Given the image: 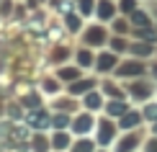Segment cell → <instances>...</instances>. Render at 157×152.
<instances>
[{"instance_id": "1f68e13d", "label": "cell", "mask_w": 157, "mask_h": 152, "mask_svg": "<svg viewBox=\"0 0 157 152\" xmlns=\"http://www.w3.org/2000/svg\"><path fill=\"white\" fill-rule=\"evenodd\" d=\"M149 152H157V142H155V144H149Z\"/></svg>"}, {"instance_id": "9a60e30c", "label": "cell", "mask_w": 157, "mask_h": 152, "mask_svg": "<svg viewBox=\"0 0 157 152\" xmlns=\"http://www.w3.org/2000/svg\"><path fill=\"white\" fill-rule=\"evenodd\" d=\"M64 29H67L70 34H77V31H80V16H77V13H67V16H64Z\"/></svg>"}, {"instance_id": "7c38bea8", "label": "cell", "mask_w": 157, "mask_h": 152, "mask_svg": "<svg viewBox=\"0 0 157 152\" xmlns=\"http://www.w3.org/2000/svg\"><path fill=\"white\" fill-rule=\"evenodd\" d=\"M95 10H98V16H101V21H108V18H113V13H116V5L111 3V0H101Z\"/></svg>"}, {"instance_id": "7402d4cb", "label": "cell", "mask_w": 157, "mask_h": 152, "mask_svg": "<svg viewBox=\"0 0 157 152\" xmlns=\"http://www.w3.org/2000/svg\"><path fill=\"white\" fill-rule=\"evenodd\" d=\"M136 121H139V114H124V119H121V129H132Z\"/></svg>"}, {"instance_id": "484cf974", "label": "cell", "mask_w": 157, "mask_h": 152, "mask_svg": "<svg viewBox=\"0 0 157 152\" xmlns=\"http://www.w3.org/2000/svg\"><path fill=\"white\" fill-rule=\"evenodd\" d=\"M134 8H136V0H121V10L134 13Z\"/></svg>"}, {"instance_id": "83f0119b", "label": "cell", "mask_w": 157, "mask_h": 152, "mask_svg": "<svg viewBox=\"0 0 157 152\" xmlns=\"http://www.w3.org/2000/svg\"><path fill=\"white\" fill-rule=\"evenodd\" d=\"M147 88H149V85H142V83H136V85H134V95H147V93H149Z\"/></svg>"}, {"instance_id": "9c48e42d", "label": "cell", "mask_w": 157, "mask_h": 152, "mask_svg": "<svg viewBox=\"0 0 157 152\" xmlns=\"http://www.w3.org/2000/svg\"><path fill=\"white\" fill-rule=\"evenodd\" d=\"M59 88H62L59 77H44V80H41V93L44 95H57V93H59Z\"/></svg>"}, {"instance_id": "5bb4252c", "label": "cell", "mask_w": 157, "mask_h": 152, "mask_svg": "<svg viewBox=\"0 0 157 152\" xmlns=\"http://www.w3.org/2000/svg\"><path fill=\"white\" fill-rule=\"evenodd\" d=\"M23 139H31V129H26V127H10V142H23Z\"/></svg>"}, {"instance_id": "6da1fadb", "label": "cell", "mask_w": 157, "mask_h": 152, "mask_svg": "<svg viewBox=\"0 0 157 152\" xmlns=\"http://www.w3.org/2000/svg\"><path fill=\"white\" fill-rule=\"evenodd\" d=\"M26 127L34 129V131H47L52 127V114L47 108H29V114H26Z\"/></svg>"}, {"instance_id": "52a82bcc", "label": "cell", "mask_w": 157, "mask_h": 152, "mask_svg": "<svg viewBox=\"0 0 157 152\" xmlns=\"http://www.w3.org/2000/svg\"><path fill=\"white\" fill-rule=\"evenodd\" d=\"M101 131H98V142L101 144H111V139L116 137V129H113V124L111 121H101V127H98Z\"/></svg>"}, {"instance_id": "8992f818", "label": "cell", "mask_w": 157, "mask_h": 152, "mask_svg": "<svg viewBox=\"0 0 157 152\" xmlns=\"http://www.w3.org/2000/svg\"><path fill=\"white\" fill-rule=\"evenodd\" d=\"M80 64H75V67H70V64H62L59 70H57V77H59V80H70V83H75L77 77H80Z\"/></svg>"}, {"instance_id": "d6986e66", "label": "cell", "mask_w": 157, "mask_h": 152, "mask_svg": "<svg viewBox=\"0 0 157 152\" xmlns=\"http://www.w3.org/2000/svg\"><path fill=\"white\" fill-rule=\"evenodd\" d=\"M64 127H70V119L64 114H52V129L54 131H62Z\"/></svg>"}, {"instance_id": "d4e9b609", "label": "cell", "mask_w": 157, "mask_h": 152, "mask_svg": "<svg viewBox=\"0 0 157 152\" xmlns=\"http://www.w3.org/2000/svg\"><path fill=\"white\" fill-rule=\"evenodd\" d=\"M132 21H134V23L147 26V16H144V13H139V10H134V13H132Z\"/></svg>"}, {"instance_id": "5b68a950", "label": "cell", "mask_w": 157, "mask_h": 152, "mask_svg": "<svg viewBox=\"0 0 157 152\" xmlns=\"http://www.w3.org/2000/svg\"><path fill=\"white\" fill-rule=\"evenodd\" d=\"M49 142H52V150H54V152H64V147L70 144V134L64 129L62 131H54V134L49 137Z\"/></svg>"}, {"instance_id": "ba28073f", "label": "cell", "mask_w": 157, "mask_h": 152, "mask_svg": "<svg viewBox=\"0 0 157 152\" xmlns=\"http://www.w3.org/2000/svg\"><path fill=\"white\" fill-rule=\"evenodd\" d=\"M90 90H93V80H75V83H70L67 93L70 95H85Z\"/></svg>"}, {"instance_id": "4fadbf2b", "label": "cell", "mask_w": 157, "mask_h": 152, "mask_svg": "<svg viewBox=\"0 0 157 152\" xmlns=\"http://www.w3.org/2000/svg\"><path fill=\"white\" fill-rule=\"evenodd\" d=\"M101 93H95V90H90V93H85V98H82V106H85V108H88V111H98V108H101Z\"/></svg>"}, {"instance_id": "f546056e", "label": "cell", "mask_w": 157, "mask_h": 152, "mask_svg": "<svg viewBox=\"0 0 157 152\" xmlns=\"http://www.w3.org/2000/svg\"><path fill=\"white\" fill-rule=\"evenodd\" d=\"M113 29L119 31V34H124V31H126V21H116V23H113Z\"/></svg>"}, {"instance_id": "ac0fdd59", "label": "cell", "mask_w": 157, "mask_h": 152, "mask_svg": "<svg viewBox=\"0 0 157 152\" xmlns=\"http://www.w3.org/2000/svg\"><path fill=\"white\" fill-rule=\"evenodd\" d=\"M144 70L139 62H126V64H121L119 67V75H139V72Z\"/></svg>"}, {"instance_id": "2e32d148", "label": "cell", "mask_w": 157, "mask_h": 152, "mask_svg": "<svg viewBox=\"0 0 157 152\" xmlns=\"http://www.w3.org/2000/svg\"><path fill=\"white\" fill-rule=\"evenodd\" d=\"M93 150H95V144L90 142L88 137H80V139L72 144V150H70V152H93Z\"/></svg>"}, {"instance_id": "ffe728a7", "label": "cell", "mask_w": 157, "mask_h": 152, "mask_svg": "<svg viewBox=\"0 0 157 152\" xmlns=\"http://www.w3.org/2000/svg\"><path fill=\"white\" fill-rule=\"evenodd\" d=\"M124 114H126V103H121V101L108 103V116H124Z\"/></svg>"}, {"instance_id": "4dcf8cb0", "label": "cell", "mask_w": 157, "mask_h": 152, "mask_svg": "<svg viewBox=\"0 0 157 152\" xmlns=\"http://www.w3.org/2000/svg\"><path fill=\"white\" fill-rule=\"evenodd\" d=\"M111 44H113V52H121V49H124V41H121V39H113Z\"/></svg>"}, {"instance_id": "f1b7e54d", "label": "cell", "mask_w": 157, "mask_h": 152, "mask_svg": "<svg viewBox=\"0 0 157 152\" xmlns=\"http://www.w3.org/2000/svg\"><path fill=\"white\" fill-rule=\"evenodd\" d=\"M144 116H149V119H157V103H152V106H147Z\"/></svg>"}, {"instance_id": "4316f807", "label": "cell", "mask_w": 157, "mask_h": 152, "mask_svg": "<svg viewBox=\"0 0 157 152\" xmlns=\"http://www.w3.org/2000/svg\"><path fill=\"white\" fill-rule=\"evenodd\" d=\"M134 52H136V54H149L152 47H149V44H134Z\"/></svg>"}, {"instance_id": "cb8c5ba5", "label": "cell", "mask_w": 157, "mask_h": 152, "mask_svg": "<svg viewBox=\"0 0 157 152\" xmlns=\"http://www.w3.org/2000/svg\"><path fill=\"white\" fill-rule=\"evenodd\" d=\"M0 16H10V10H13V0H0Z\"/></svg>"}, {"instance_id": "8fae6325", "label": "cell", "mask_w": 157, "mask_h": 152, "mask_svg": "<svg viewBox=\"0 0 157 152\" xmlns=\"http://www.w3.org/2000/svg\"><path fill=\"white\" fill-rule=\"evenodd\" d=\"M67 57H70V47H54V49L49 52V62L52 64H59V67H62V62Z\"/></svg>"}, {"instance_id": "30bf717a", "label": "cell", "mask_w": 157, "mask_h": 152, "mask_svg": "<svg viewBox=\"0 0 157 152\" xmlns=\"http://www.w3.org/2000/svg\"><path fill=\"white\" fill-rule=\"evenodd\" d=\"M95 64H98V70H101V72H111V70L116 67V57L108 54V52H103V54L95 59Z\"/></svg>"}, {"instance_id": "d6a6232c", "label": "cell", "mask_w": 157, "mask_h": 152, "mask_svg": "<svg viewBox=\"0 0 157 152\" xmlns=\"http://www.w3.org/2000/svg\"><path fill=\"white\" fill-rule=\"evenodd\" d=\"M98 152H106V150H98Z\"/></svg>"}, {"instance_id": "e0dca14e", "label": "cell", "mask_w": 157, "mask_h": 152, "mask_svg": "<svg viewBox=\"0 0 157 152\" xmlns=\"http://www.w3.org/2000/svg\"><path fill=\"white\" fill-rule=\"evenodd\" d=\"M93 62H95V57H93L90 49H80L77 52V64H80V67H90Z\"/></svg>"}, {"instance_id": "7a4b0ae2", "label": "cell", "mask_w": 157, "mask_h": 152, "mask_svg": "<svg viewBox=\"0 0 157 152\" xmlns=\"http://www.w3.org/2000/svg\"><path fill=\"white\" fill-rule=\"evenodd\" d=\"M82 41L85 47H101L103 41H106V31H103V26H88L82 34Z\"/></svg>"}, {"instance_id": "603a6c76", "label": "cell", "mask_w": 157, "mask_h": 152, "mask_svg": "<svg viewBox=\"0 0 157 152\" xmlns=\"http://www.w3.org/2000/svg\"><path fill=\"white\" fill-rule=\"evenodd\" d=\"M95 10V0H80V13L82 16H90Z\"/></svg>"}, {"instance_id": "277c9868", "label": "cell", "mask_w": 157, "mask_h": 152, "mask_svg": "<svg viewBox=\"0 0 157 152\" xmlns=\"http://www.w3.org/2000/svg\"><path fill=\"white\" fill-rule=\"evenodd\" d=\"M49 147H52L49 137H44L41 131L31 134V144H29V150H34V152H49Z\"/></svg>"}, {"instance_id": "3957f363", "label": "cell", "mask_w": 157, "mask_h": 152, "mask_svg": "<svg viewBox=\"0 0 157 152\" xmlns=\"http://www.w3.org/2000/svg\"><path fill=\"white\" fill-rule=\"evenodd\" d=\"M93 124L95 121H93V116H90V111H88V114H80L72 121V131H75V134H80V137H85L90 129H93Z\"/></svg>"}, {"instance_id": "44dd1931", "label": "cell", "mask_w": 157, "mask_h": 152, "mask_svg": "<svg viewBox=\"0 0 157 152\" xmlns=\"http://www.w3.org/2000/svg\"><path fill=\"white\" fill-rule=\"evenodd\" d=\"M21 101H23V106H31V108H39V106H41V95H39V93H26V95L21 98Z\"/></svg>"}]
</instances>
